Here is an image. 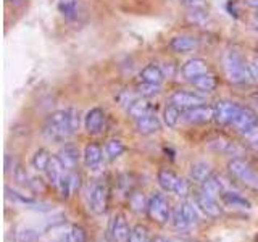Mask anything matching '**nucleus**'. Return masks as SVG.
<instances>
[{
    "instance_id": "1",
    "label": "nucleus",
    "mask_w": 258,
    "mask_h": 242,
    "mask_svg": "<svg viewBox=\"0 0 258 242\" xmlns=\"http://www.w3.org/2000/svg\"><path fill=\"white\" fill-rule=\"evenodd\" d=\"M79 113L75 108L56 110L47 116L44 125L45 139L52 142H64L79 129Z\"/></svg>"
},
{
    "instance_id": "2",
    "label": "nucleus",
    "mask_w": 258,
    "mask_h": 242,
    "mask_svg": "<svg viewBox=\"0 0 258 242\" xmlns=\"http://www.w3.org/2000/svg\"><path fill=\"white\" fill-rule=\"evenodd\" d=\"M223 65H224V73L228 79L234 84H248L253 83L256 75L252 67H248L247 62L244 60L237 50H228L224 53L223 58Z\"/></svg>"
},
{
    "instance_id": "3",
    "label": "nucleus",
    "mask_w": 258,
    "mask_h": 242,
    "mask_svg": "<svg viewBox=\"0 0 258 242\" xmlns=\"http://www.w3.org/2000/svg\"><path fill=\"white\" fill-rule=\"evenodd\" d=\"M108 197H110V188L107 181L103 179L94 181L87 189L89 210L95 215H103L108 207Z\"/></svg>"
},
{
    "instance_id": "4",
    "label": "nucleus",
    "mask_w": 258,
    "mask_h": 242,
    "mask_svg": "<svg viewBox=\"0 0 258 242\" xmlns=\"http://www.w3.org/2000/svg\"><path fill=\"white\" fill-rule=\"evenodd\" d=\"M229 173L236 177L237 181H240L244 186L250 189L258 191V171L248 163L247 160L240 157H234L228 163Z\"/></svg>"
},
{
    "instance_id": "5",
    "label": "nucleus",
    "mask_w": 258,
    "mask_h": 242,
    "mask_svg": "<svg viewBox=\"0 0 258 242\" xmlns=\"http://www.w3.org/2000/svg\"><path fill=\"white\" fill-rule=\"evenodd\" d=\"M147 215L149 218L157 224H166L171 221L173 210L169 207L168 199L160 192H153L152 196L147 199Z\"/></svg>"
},
{
    "instance_id": "6",
    "label": "nucleus",
    "mask_w": 258,
    "mask_h": 242,
    "mask_svg": "<svg viewBox=\"0 0 258 242\" xmlns=\"http://www.w3.org/2000/svg\"><path fill=\"white\" fill-rule=\"evenodd\" d=\"M157 181H158V186L165 192L174 194L177 197H185V196H189V192H190L189 183L185 181L184 177L177 176L171 169H160L157 174Z\"/></svg>"
},
{
    "instance_id": "7",
    "label": "nucleus",
    "mask_w": 258,
    "mask_h": 242,
    "mask_svg": "<svg viewBox=\"0 0 258 242\" xmlns=\"http://www.w3.org/2000/svg\"><path fill=\"white\" fill-rule=\"evenodd\" d=\"M171 223L174 228L179 231L190 229L192 226H196L199 223V215H197L196 207H194V202L190 200L179 202V204L173 208Z\"/></svg>"
},
{
    "instance_id": "8",
    "label": "nucleus",
    "mask_w": 258,
    "mask_h": 242,
    "mask_svg": "<svg viewBox=\"0 0 258 242\" xmlns=\"http://www.w3.org/2000/svg\"><path fill=\"white\" fill-rule=\"evenodd\" d=\"M192 202H194V205L208 218H218L223 213V207L220 205V202L216 200V197L202 189L194 192Z\"/></svg>"
},
{
    "instance_id": "9",
    "label": "nucleus",
    "mask_w": 258,
    "mask_h": 242,
    "mask_svg": "<svg viewBox=\"0 0 258 242\" xmlns=\"http://www.w3.org/2000/svg\"><path fill=\"white\" fill-rule=\"evenodd\" d=\"M242 107L231 100H218L213 105V119L218 125H232Z\"/></svg>"
},
{
    "instance_id": "10",
    "label": "nucleus",
    "mask_w": 258,
    "mask_h": 242,
    "mask_svg": "<svg viewBox=\"0 0 258 242\" xmlns=\"http://www.w3.org/2000/svg\"><path fill=\"white\" fill-rule=\"evenodd\" d=\"M131 229L133 228H129L126 215L115 213L110 221V226H108V239L111 242H129Z\"/></svg>"
},
{
    "instance_id": "11",
    "label": "nucleus",
    "mask_w": 258,
    "mask_h": 242,
    "mask_svg": "<svg viewBox=\"0 0 258 242\" xmlns=\"http://www.w3.org/2000/svg\"><path fill=\"white\" fill-rule=\"evenodd\" d=\"M232 126L236 128L240 134L252 136V134H255L258 131V115L252 108L242 107L237 118L234 119Z\"/></svg>"
},
{
    "instance_id": "12",
    "label": "nucleus",
    "mask_w": 258,
    "mask_h": 242,
    "mask_svg": "<svg viewBox=\"0 0 258 242\" xmlns=\"http://www.w3.org/2000/svg\"><path fill=\"white\" fill-rule=\"evenodd\" d=\"M169 100L181 110H189L194 107H200V105H207V99L204 95L190 92V91H176Z\"/></svg>"
},
{
    "instance_id": "13",
    "label": "nucleus",
    "mask_w": 258,
    "mask_h": 242,
    "mask_svg": "<svg viewBox=\"0 0 258 242\" xmlns=\"http://www.w3.org/2000/svg\"><path fill=\"white\" fill-rule=\"evenodd\" d=\"M182 119L189 125L208 123L210 119H213V107H210V105H200V107L184 110Z\"/></svg>"
},
{
    "instance_id": "14",
    "label": "nucleus",
    "mask_w": 258,
    "mask_h": 242,
    "mask_svg": "<svg viewBox=\"0 0 258 242\" xmlns=\"http://www.w3.org/2000/svg\"><path fill=\"white\" fill-rule=\"evenodd\" d=\"M105 126V111L99 107L89 110L84 116V128L91 136H97L103 131Z\"/></svg>"
},
{
    "instance_id": "15",
    "label": "nucleus",
    "mask_w": 258,
    "mask_h": 242,
    "mask_svg": "<svg viewBox=\"0 0 258 242\" xmlns=\"http://www.w3.org/2000/svg\"><path fill=\"white\" fill-rule=\"evenodd\" d=\"M56 158L60 160L61 166L64 168V171H75V168L79 163L81 153L79 149L73 144H67L64 147H61L56 153Z\"/></svg>"
},
{
    "instance_id": "16",
    "label": "nucleus",
    "mask_w": 258,
    "mask_h": 242,
    "mask_svg": "<svg viewBox=\"0 0 258 242\" xmlns=\"http://www.w3.org/2000/svg\"><path fill=\"white\" fill-rule=\"evenodd\" d=\"M79 188H81V176L75 171H64L58 186H56V191H58V194L63 199H70Z\"/></svg>"
},
{
    "instance_id": "17",
    "label": "nucleus",
    "mask_w": 258,
    "mask_h": 242,
    "mask_svg": "<svg viewBox=\"0 0 258 242\" xmlns=\"http://www.w3.org/2000/svg\"><path fill=\"white\" fill-rule=\"evenodd\" d=\"M200 45L199 39L189 36V34H181V36H174L169 40V48L176 53H189L197 50Z\"/></svg>"
},
{
    "instance_id": "18",
    "label": "nucleus",
    "mask_w": 258,
    "mask_h": 242,
    "mask_svg": "<svg viewBox=\"0 0 258 242\" xmlns=\"http://www.w3.org/2000/svg\"><path fill=\"white\" fill-rule=\"evenodd\" d=\"M83 160H84V165L86 168L89 169H99L100 165H102V160H103V150L99 144L95 142H89L86 147H84V152H83Z\"/></svg>"
},
{
    "instance_id": "19",
    "label": "nucleus",
    "mask_w": 258,
    "mask_h": 242,
    "mask_svg": "<svg viewBox=\"0 0 258 242\" xmlns=\"http://www.w3.org/2000/svg\"><path fill=\"white\" fill-rule=\"evenodd\" d=\"M208 149L215 152V153H223V155H239L240 147L239 145L231 141V139H226V137H215L208 142Z\"/></svg>"
},
{
    "instance_id": "20",
    "label": "nucleus",
    "mask_w": 258,
    "mask_h": 242,
    "mask_svg": "<svg viewBox=\"0 0 258 242\" xmlns=\"http://www.w3.org/2000/svg\"><path fill=\"white\" fill-rule=\"evenodd\" d=\"M136 128L137 131L144 136H150V134H155L161 129V121L160 118L157 116V113H149V115H145L139 119H136Z\"/></svg>"
},
{
    "instance_id": "21",
    "label": "nucleus",
    "mask_w": 258,
    "mask_h": 242,
    "mask_svg": "<svg viewBox=\"0 0 258 242\" xmlns=\"http://www.w3.org/2000/svg\"><path fill=\"white\" fill-rule=\"evenodd\" d=\"M221 202L224 207H229L234 210H250L252 208V202L248 199H245L244 196H240L237 192H232V191H224L221 194Z\"/></svg>"
},
{
    "instance_id": "22",
    "label": "nucleus",
    "mask_w": 258,
    "mask_h": 242,
    "mask_svg": "<svg viewBox=\"0 0 258 242\" xmlns=\"http://www.w3.org/2000/svg\"><path fill=\"white\" fill-rule=\"evenodd\" d=\"M126 111H127V115L136 121V119H139L145 115H149V113H153L155 108H153V105L149 100L141 99V97H136V99L126 107Z\"/></svg>"
},
{
    "instance_id": "23",
    "label": "nucleus",
    "mask_w": 258,
    "mask_h": 242,
    "mask_svg": "<svg viewBox=\"0 0 258 242\" xmlns=\"http://www.w3.org/2000/svg\"><path fill=\"white\" fill-rule=\"evenodd\" d=\"M181 73H182V76L187 78V79L197 78L200 75L208 73V63L202 58H190L182 65Z\"/></svg>"
},
{
    "instance_id": "24",
    "label": "nucleus",
    "mask_w": 258,
    "mask_h": 242,
    "mask_svg": "<svg viewBox=\"0 0 258 242\" xmlns=\"http://www.w3.org/2000/svg\"><path fill=\"white\" fill-rule=\"evenodd\" d=\"M7 197L13 200L15 204H20V205H24V207H28V208H34V210H50V207L42 204V202H39L36 199H32V197H28V196H24V194H20V192H16L10 188H7Z\"/></svg>"
},
{
    "instance_id": "25",
    "label": "nucleus",
    "mask_w": 258,
    "mask_h": 242,
    "mask_svg": "<svg viewBox=\"0 0 258 242\" xmlns=\"http://www.w3.org/2000/svg\"><path fill=\"white\" fill-rule=\"evenodd\" d=\"M139 76H141V81H144V83L161 86V83H163V79H165V73L160 67H157V65H147V67L141 71Z\"/></svg>"
},
{
    "instance_id": "26",
    "label": "nucleus",
    "mask_w": 258,
    "mask_h": 242,
    "mask_svg": "<svg viewBox=\"0 0 258 242\" xmlns=\"http://www.w3.org/2000/svg\"><path fill=\"white\" fill-rule=\"evenodd\" d=\"M213 173L215 171L212 169V166H210L208 163H204V161H199V163L190 166V177L200 186L204 184Z\"/></svg>"
},
{
    "instance_id": "27",
    "label": "nucleus",
    "mask_w": 258,
    "mask_h": 242,
    "mask_svg": "<svg viewBox=\"0 0 258 242\" xmlns=\"http://www.w3.org/2000/svg\"><path fill=\"white\" fill-rule=\"evenodd\" d=\"M190 83L194 84V87H197L202 92H212L216 89V78L212 75V73H205V75H200L197 78H192Z\"/></svg>"
},
{
    "instance_id": "28",
    "label": "nucleus",
    "mask_w": 258,
    "mask_h": 242,
    "mask_svg": "<svg viewBox=\"0 0 258 242\" xmlns=\"http://www.w3.org/2000/svg\"><path fill=\"white\" fill-rule=\"evenodd\" d=\"M200 189L202 191H205V192H208V194H212V196H221V194L226 191V188H224V181L221 179L220 176H218L216 173H213L212 176L208 177V179L200 186Z\"/></svg>"
},
{
    "instance_id": "29",
    "label": "nucleus",
    "mask_w": 258,
    "mask_h": 242,
    "mask_svg": "<svg viewBox=\"0 0 258 242\" xmlns=\"http://www.w3.org/2000/svg\"><path fill=\"white\" fill-rule=\"evenodd\" d=\"M45 174L48 177V183L56 188V186H58V183H60V179L63 177V174H64V168L61 166L60 160L56 158V157H52L50 163H48V166H47Z\"/></svg>"
},
{
    "instance_id": "30",
    "label": "nucleus",
    "mask_w": 258,
    "mask_h": 242,
    "mask_svg": "<svg viewBox=\"0 0 258 242\" xmlns=\"http://www.w3.org/2000/svg\"><path fill=\"white\" fill-rule=\"evenodd\" d=\"M60 242H87V232L83 226L71 224L70 228L63 232Z\"/></svg>"
},
{
    "instance_id": "31",
    "label": "nucleus",
    "mask_w": 258,
    "mask_h": 242,
    "mask_svg": "<svg viewBox=\"0 0 258 242\" xmlns=\"http://www.w3.org/2000/svg\"><path fill=\"white\" fill-rule=\"evenodd\" d=\"M124 152H126V145L123 141H119V139H110L107 144H105V153H107V157L111 161L119 158Z\"/></svg>"
},
{
    "instance_id": "32",
    "label": "nucleus",
    "mask_w": 258,
    "mask_h": 242,
    "mask_svg": "<svg viewBox=\"0 0 258 242\" xmlns=\"http://www.w3.org/2000/svg\"><path fill=\"white\" fill-rule=\"evenodd\" d=\"M181 116H182V110L179 107H176V105L169 103L168 107L165 108L163 119H165V125L168 128H176L177 125H179Z\"/></svg>"
},
{
    "instance_id": "33",
    "label": "nucleus",
    "mask_w": 258,
    "mask_h": 242,
    "mask_svg": "<svg viewBox=\"0 0 258 242\" xmlns=\"http://www.w3.org/2000/svg\"><path fill=\"white\" fill-rule=\"evenodd\" d=\"M52 155L48 153L45 149H39L34 155H32V166H34L36 171H47V166L50 163Z\"/></svg>"
},
{
    "instance_id": "34",
    "label": "nucleus",
    "mask_w": 258,
    "mask_h": 242,
    "mask_svg": "<svg viewBox=\"0 0 258 242\" xmlns=\"http://www.w3.org/2000/svg\"><path fill=\"white\" fill-rule=\"evenodd\" d=\"M150 234L149 228L144 224H136L131 229V236H129V242H149Z\"/></svg>"
},
{
    "instance_id": "35",
    "label": "nucleus",
    "mask_w": 258,
    "mask_h": 242,
    "mask_svg": "<svg viewBox=\"0 0 258 242\" xmlns=\"http://www.w3.org/2000/svg\"><path fill=\"white\" fill-rule=\"evenodd\" d=\"M136 92L141 97H152V95H157L160 92V86L141 81V84H137V87H136Z\"/></svg>"
},
{
    "instance_id": "36",
    "label": "nucleus",
    "mask_w": 258,
    "mask_h": 242,
    "mask_svg": "<svg viewBox=\"0 0 258 242\" xmlns=\"http://www.w3.org/2000/svg\"><path fill=\"white\" fill-rule=\"evenodd\" d=\"M181 2L189 12H207L208 10L207 0H181Z\"/></svg>"
},
{
    "instance_id": "37",
    "label": "nucleus",
    "mask_w": 258,
    "mask_h": 242,
    "mask_svg": "<svg viewBox=\"0 0 258 242\" xmlns=\"http://www.w3.org/2000/svg\"><path fill=\"white\" fill-rule=\"evenodd\" d=\"M15 236H16V242H36L39 239L37 232L32 229H21Z\"/></svg>"
},
{
    "instance_id": "38",
    "label": "nucleus",
    "mask_w": 258,
    "mask_h": 242,
    "mask_svg": "<svg viewBox=\"0 0 258 242\" xmlns=\"http://www.w3.org/2000/svg\"><path fill=\"white\" fill-rule=\"evenodd\" d=\"M245 4H247L248 7L256 8V10H258V0H245Z\"/></svg>"
},
{
    "instance_id": "39",
    "label": "nucleus",
    "mask_w": 258,
    "mask_h": 242,
    "mask_svg": "<svg viewBox=\"0 0 258 242\" xmlns=\"http://www.w3.org/2000/svg\"><path fill=\"white\" fill-rule=\"evenodd\" d=\"M250 149L258 153V139H255L253 142H250Z\"/></svg>"
},
{
    "instance_id": "40",
    "label": "nucleus",
    "mask_w": 258,
    "mask_h": 242,
    "mask_svg": "<svg viewBox=\"0 0 258 242\" xmlns=\"http://www.w3.org/2000/svg\"><path fill=\"white\" fill-rule=\"evenodd\" d=\"M149 242H166V239L161 237V236H155V237H150Z\"/></svg>"
},
{
    "instance_id": "41",
    "label": "nucleus",
    "mask_w": 258,
    "mask_h": 242,
    "mask_svg": "<svg viewBox=\"0 0 258 242\" xmlns=\"http://www.w3.org/2000/svg\"><path fill=\"white\" fill-rule=\"evenodd\" d=\"M252 68H253V71H255V75H256V78H258V56L253 60V65H252Z\"/></svg>"
},
{
    "instance_id": "42",
    "label": "nucleus",
    "mask_w": 258,
    "mask_h": 242,
    "mask_svg": "<svg viewBox=\"0 0 258 242\" xmlns=\"http://www.w3.org/2000/svg\"><path fill=\"white\" fill-rule=\"evenodd\" d=\"M166 242H185V240H181V239H166Z\"/></svg>"
},
{
    "instance_id": "43",
    "label": "nucleus",
    "mask_w": 258,
    "mask_h": 242,
    "mask_svg": "<svg viewBox=\"0 0 258 242\" xmlns=\"http://www.w3.org/2000/svg\"><path fill=\"white\" fill-rule=\"evenodd\" d=\"M8 2H10V4H20L21 0H8Z\"/></svg>"
},
{
    "instance_id": "44",
    "label": "nucleus",
    "mask_w": 258,
    "mask_h": 242,
    "mask_svg": "<svg viewBox=\"0 0 258 242\" xmlns=\"http://www.w3.org/2000/svg\"><path fill=\"white\" fill-rule=\"evenodd\" d=\"M255 20L258 21V12H256V15H255Z\"/></svg>"
}]
</instances>
